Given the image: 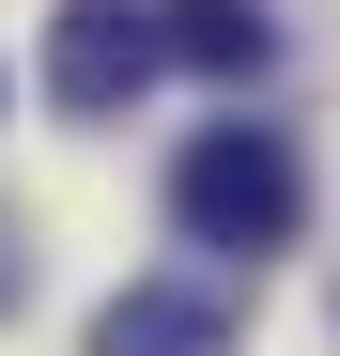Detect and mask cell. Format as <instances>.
Returning <instances> with one entry per match:
<instances>
[{"instance_id":"cell-1","label":"cell","mask_w":340,"mask_h":356,"mask_svg":"<svg viewBox=\"0 0 340 356\" xmlns=\"http://www.w3.org/2000/svg\"><path fill=\"white\" fill-rule=\"evenodd\" d=\"M170 217H186V248H294V217H309V170L278 124H201L186 170H170Z\"/></svg>"},{"instance_id":"cell-2","label":"cell","mask_w":340,"mask_h":356,"mask_svg":"<svg viewBox=\"0 0 340 356\" xmlns=\"http://www.w3.org/2000/svg\"><path fill=\"white\" fill-rule=\"evenodd\" d=\"M155 63H170L155 0H62V16H46V93L62 108H139Z\"/></svg>"},{"instance_id":"cell-3","label":"cell","mask_w":340,"mask_h":356,"mask_svg":"<svg viewBox=\"0 0 340 356\" xmlns=\"http://www.w3.org/2000/svg\"><path fill=\"white\" fill-rule=\"evenodd\" d=\"M93 356H232V310L201 279H124L93 310Z\"/></svg>"},{"instance_id":"cell-4","label":"cell","mask_w":340,"mask_h":356,"mask_svg":"<svg viewBox=\"0 0 340 356\" xmlns=\"http://www.w3.org/2000/svg\"><path fill=\"white\" fill-rule=\"evenodd\" d=\"M155 31H170V63H201V78H263L278 63V16H263V0H155Z\"/></svg>"},{"instance_id":"cell-5","label":"cell","mask_w":340,"mask_h":356,"mask_svg":"<svg viewBox=\"0 0 340 356\" xmlns=\"http://www.w3.org/2000/svg\"><path fill=\"white\" fill-rule=\"evenodd\" d=\"M16 294H31V248H16V217H0V310H16Z\"/></svg>"}]
</instances>
